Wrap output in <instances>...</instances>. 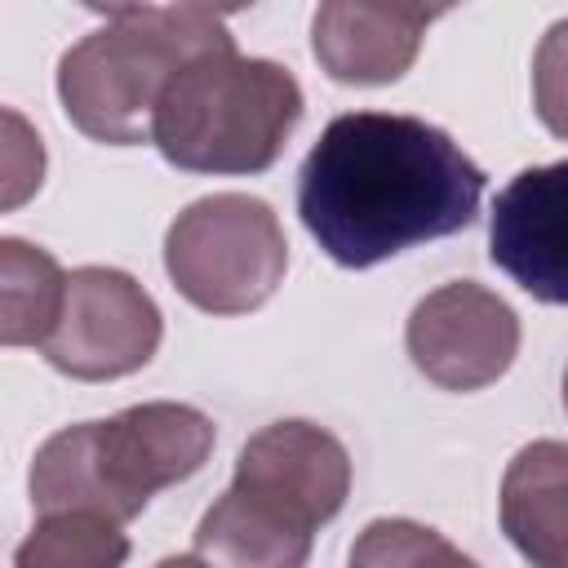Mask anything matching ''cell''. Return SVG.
Segmentation results:
<instances>
[{
  "label": "cell",
  "mask_w": 568,
  "mask_h": 568,
  "mask_svg": "<svg viewBox=\"0 0 568 568\" xmlns=\"http://www.w3.org/2000/svg\"><path fill=\"white\" fill-rule=\"evenodd\" d=\"M351 564H466V555L413 519H373L351 546Z\"/></svg>",
  "instance_id": "9a60e30c"
},
{
  "label": "cell",
  "mask_w": 568,
  "mask_h": 568,
  "mask_svg": "<svg viewBox=\"0 0 568 568\" xmlns=\"http://www.w3.org/2000/svg\"><path fill=\"white\" fill-rule=\"evenodd\" d=\"M164 320L155 297L115 266H80L67 275V297L44 359L75 382H115L151 364L160 351Z\"/></svg>",
  "instance_id": "8992f818"
},
{
  "label": "cell",
  "mask_w": 568,
  "mask_h": 568,
  "mask_svg": "<svg viewBox=\"0 0 568 568\" xmlns=\"http://www.w3.org/2000/svg\"><path fill=\"white\" fill-rule=\"evenodd\" d=\"M501 532L537 568H568V444L532 439L501 475Z\"/></svg>",
  "instance_id": "8fae6325"
},
{
  "label": "cell",
  "mask_w": 568,
  "mask_h": 568,
  "mask_svg": "<svg viewBox=\"0 0 568 568\" xmlns=\"http://www.w3.org/2000/svg\"><path fill=\"white\" fill-rule=\"evenodd\" d=\"M484 169L435 124L395 111L337 115L297 173L311 240L351 271L475 222Z\"/></svg>",
  "instance_id": "6da1fadb"
},
{
  "label": "cell",
  "mask_w": 568,
  "mask_h": 568,
  "mask_svg": "<svg viewBox=\"0 0 568 568\" xmlns=\"http://www.w3.org/2000/svg\"><path fill=\"white\" fill-rule=\"evenodd\" d=\"M426 27L386 0H320L311 53L337 84H390L422 53Z\"/></svg>",
  "instance_id": "30bf717a"
},
{
  "label": "cell",
  "mask_w": 568,
  "mask_h": 568,
  "mask_svg": "<svg viewBox=\"0 0 568 568\" xmlns=\"http://www.w3.org/2000/svg\"><path fill=\"white\" fill-rule=\"evenodd\" d=\"M564 408H568V368H564Z\"/></svg>",
  "instance_id": "44dd1931"
},
{
  "label": "cell",
  "mask_w": 568,
  "mask_h": 568,
  "mask_svg": "<svg viewBox=\"0 0 568 568\" xmlns=\"http://www.w3.org/2000/svg\"><path fill=\"white\" fill-rule=\"evenodd\" d=\"M164 271L191 306L209 315H248L284 284L288 240L266 200L217 191L173 217Z\"/></svg>",
  "instance_id": "5b68a950"
},
{
  "label": "cell",
  "mask_w": 568,
  "mask_h": 568,
  "mask_svg": "<svg viewBox=\"0 0 568 568\" xmlns=\"http://www.w3.org/2000/svg\"><path fill=\"white\" fill-rule=\"evenodd\" d=\"M413 368L444 390H484L519 355V315L475 280L426 293L404 328Z\"/></svg>",
  "instance_id": "52a82bcc"
},
{
  "label": "cell",
  "mask_w": 568,
  "mask_h": 568,
  "mask_svg": "<svg viewBox=\"0 0 568 568\" xmlns=\"http://www.w3.org/2000/svg\"><path fill=\"white\" fill-rule=\"evenodd\" d=\"M129 559V537L93 510H49L18 546V568H115Z\"/></svg>",
  "instance_id": "5bb4252c"
},
{
  "label": "cell",
  "mask_w": 568,
  "mask_h": 568,
  "mask_svg": "<svg viewBox=\"0 0 568 568\" xmlns=\"http://www.w3.org/2000/svg\"><path fill=\"white\" fill-rule=\"evenodd\" d=\"M386 4H390V9H399L404 18H413V22H422V27H426V22H435L439 13L457 9L462 0H386Z\"/></svg>",
  "instance_id": "ac0fdd59"
},
{
  "label": "cell",
  "mask_w": 568,
  "mask_h": 568,
  "mask_svg": "<svg viewBox=\"0 0 568 568\" xmlns=\"http://www.w3.org/2000/svg\"><path fill=\"white\" fill-rule=\"evenodd\" d=\"M302 120V84L271 58L235 49L186 62L151 120V142L182 173H266Z\"/></svg>",
  "instance_id": "277c9868"
},
{
  "label": "cell",
  "mask_w": 568,
  "mask_h": 568,
  "mask_svg": "<svg viewBox=\"0 0 568 568\" xmlns=\"http://www.w3.org/2000/svg\"><path fill=\"white\" fill-rule=\"evenodd\" d=\"M488 257L528 297L568 306V160L524 169L497 191Z\"/></svg>",
  "instance_id": "9c48e42d"
},
{
  "label": "cell",
  "mask_w": 568,
  "mask_h": 568,
  "mask_svg": "<svg viewBox=\"0 0 568 568\" xmlns=\"http://www.w3.org/2000/svg\"><path fill=\"white\" fill-rule=\"evenodd\" d=\"M231 488L284 524L315 532L346 506L351 457L342 439L315 422H271L240 448Z\"/></svg>",
  "instance_id": "ba28073f"
},
{
  "label": "cell",
  "mask_w": 568,
  "mask_h": 568,
  "mask_svg": "<svg viewBox=\"0 0 568 568\" xmlns=\"http://www.w3.org/2000/svg\"><path fill=\"white\" fill-rule=\"evenodd\" d=\"M178 4H195V9H209V13H240V9H248V4H257V0H178Z\"/></svg>",
  "instance_id": "ffe728a7"
},
{
  "label": "cell",
  "mask_w": 568,
  "mask_h": 568,
  "mask_svg": "<svg viewBox=\"0 0 568 568\" xmlns=\"http://www.w3.org/2000/svg\"><path fill=\"white\" fill-rule=\"evenodd\" d=\"M222 49H235V40L209 9L146 4L120 13L111 27L89 31L80 44L62 53L58 62L62 111L93 142L106 146L151 142V120L169 80L186 62Z\"/></svg>",
  "instance_id": "3957f363"
},
{
  "label": "cell",
  "mask_w": 568,
  "mask_h": 568,
  "mask_svg": "<svg viewBox=\"0 0 568 568\" xmlns=\"http://www.w3.org/2000/svg\"><path fill=\"white\" fill-rule=\"evenodd\" d=\"M532 106L541 124L568 142V18H559L532 53Z\"/></svg>",
  "instance_id": "2e32d148"
},
{
  "label": "cell",
  "mask_w": 568,
  "mask_h": 568,
  "mask_svg": "<svg viewBox=\"0 0 568 568\" xmlns=\"http://www.w3.org/2000/svg\"><path fill=\"white\" fill-rule=\"evenodd\" d=\"M80 4L93 9V13H111V18L133 13V9H146V0H80Z\"/></svg>",
  "instance_id": "d6986e66"
},
{
  "label": "cell",
  "mask_w": 568,
  "mask_h": 568,
  "mask_svg": "<svg viewBox=\"0 0 568 568\" xmlns=\"http://www.w3.org/2000/svg\"><path fill=\"white\" fill-rule=\"evenodd\" d=\"M213 422L173 399L133 404L102 422H75L49 435L31 462V506L49 510H93L129 524L146 501L191 479L213 453Z\"/></svg>",
  "instance_id": "7a4b0ae2"
},
{
  "label": "cell",
  "mask_w": 568,
  "mask_h": 568,
  "mask_svg": "<svg viewBox=\"0 0 568 568\" xmlns=\"http://www.w3.org/2000/svg\"><path fill=\"white\" fill-rule=\"evenodd\" d=\"M4 129H9V151H4V164H9V178H4V209H18V204L40 186L44 146H40V138L22 124L18 111H4Z\"/></svg>",
  "instance_id": "e0dca14e"
},
{
  "label": "cell",
  "mask_w": 568,
  "mask_h": 568,
  "mask_svg": "<svg viewBox=\"0 0 568 568\" xmlns=\"http://www.w3.org/2000/svg\"><path fill=\"white\" fill-rule=\"evenodd\" d=\"M311 537L244 493L226 488L200 519L186 564H226V568H297L311 555Z\"/></svg>",
  "instance_id": "7c38bea8"
},
{
  "label": "cell",
  "mask_w": 568,
  "mask_h": 568,
  "mask_svg": "<svg viewBox=\"0 0 568 568\" xmlns=\"http://www.w3.org/2000/svg\"><path fill=\"white\" fill-rule=\"evenodd\" d=\"M67 271L40 244L0 240V342L4 346H44L62 315Z\"/></svg>",
  "instance_id": "4fadbf2b"
}]
</instances>
